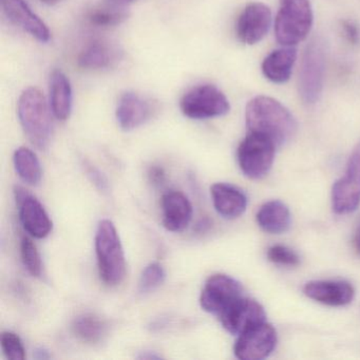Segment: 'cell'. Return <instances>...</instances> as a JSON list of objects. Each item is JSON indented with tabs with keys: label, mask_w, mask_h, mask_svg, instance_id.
<instances>
[{
	"label": "cell",
	"mask_w": 360,
	"mask_h": 360,
	"mask_svg": "<svg viewBox=\"0 0 360 360\" xmlns=\"http://www.w3.org/2000/svg\"><path fill=\"white\" fill-rule=\"evenodd\" d=\"M248 132L266 136L280 147L292 140L298 125L296 119L281 103L267 96L252 98L245 111Z\"/></svg>",
	"instance_id": "cell-1"
},
{
	"label": "cell",
	"mask_w": 360,
	"mask_h": 360,
	"mask_svg": "<svg viewBox=\"0 0 360 360\" xmlns=\"http://www.w3.org/2000/svg\"><path fill=\"white\" fill-rule=\"evenodd\" d=\"M51 106L41 90L27 88L18 100V113L20 125L30 142L41 150L49 147L53 136Z\"/></svg>",
	"instance_id": "cell-2"
},
{
	"label": "cell",
	"mask_w": 360,
	"mask_h": 360,
	"mask_svg": "<svg viewBox=\"0 0 360 360\" xmlns=\"http://www.w3.org/2000/svg\"><path fill=\"white\" fill-rule=\"evenodd\" d=\"M96 254L101 280L119 285L126 275V258L117 227L110 220L101 221L96 233Z\"/></svg>",
	"instance_id": "cell-3"
},
{
	"label": "cell",
	"mask_w": 360,
	"mask_h": 360,
	"mask_svg": "<svg viewBox=\"0 0 360 360\" xmlns=\"http://www.w3.org/2000/svg\"><path fill=\"white\" fill-rule=\"evenodd\" d=\"M313 26L309 0H281L275 22L276 39L285 47L304 41Z\"/></svg>",
	"instance_id": "cell-4"
},
{
	"label": "cell",
	"mask_w": 360,
	"mask_h": 360,
	"mask_svg": "<svg viewBox=\"0 0 360 360\" xmlns=\"http://www.w3.org/2000/svg\"><path fill=\"white\" fill-rule=\"evenodd\" d=\"M275 143L266 136L248 132L238 148L237 157L240 169L252 180L264 178L275 159Z\"/></svg>",
	"instance_id": "cell-5"
},
{
	"label": "cell",
	"mask_w": 360,
	"mask_h": 360,
	"mask_svg": "<svg viewBox=\"0 0 360 360\" xmlns=\"http://www.w3.org/2000/svg\"><path fill=\"white\" fill-rule=\"evenodd\" d=\"M180 108L191 120H207L223 117L231 109L225 94L216 86L204 84L187 91L181 98Z\"/></svg>",
	"instance_id": "cell-6"
},
{
	"label": "cell",
	"mask_w": 360,
	"mask_h": 360,
	"mask_svg": "<svg viewBox=\"0 0 360 360\" xmlns=\"http://www.w3.org/2000/svg\"><path fill=\"white\" fill-rule=\"evenodd\" d=\"M326 72V54L319 39H314L302 56L299 72V94L307 105H313L319 100L323 89Z\"/></svg>",
	"instance_id": "cell-7"
},
{
	"label": "cell",
	"mask_w": 360,
	"mask_h": 360,
	"mask_svg": "<svg viewBox=\"0 0 360 360\" xmlns=\"http://www.w3.org/2000/svg\"><path fill=\"white\" fill-rule=\"evenodd\" d=\"M243 296V288L239 281L231 276L216 274L206 280L200 296V304L204 311L219 317Z\"/></svg>",
	"instance_id": "cell-8"
},
{
	"label": "cell",
	"mask_w": 360,
	"mask_h": 360,
	"mask_svg": "<svg viewBox=\"0 0 360 360\" xmlns=\"http://www.w3.org/2000/svg\"><path fill=\"white\" fill-rule=\"evenodd\" d=\"M360 204V142L352 151L345 176L333 185V210L338 214L353 212Z\"/></svg>",
	"instance_id": "cell-9"
},
{
	"label": "cell",
	"mask_w": 360,
	"mask_h": 360,
	"mask_svg": "<svg viewBox=\"0 0 360 360\" xmlns=\"http://www.w3.org/2000/svg\"><path fill=\"white\" fill-rule=\"evenodd\" d=\"M14 195L18 204V216L25 231L37 239L48 237L53 224L43 204L20 186H15Z\"/></svg>",
	"instance_id": "cell-10"
},
{
	"label": "cell",
	"mask_w": 360,
	"mask_h": 360,
	"mask_svg": "<svg viewBox=\"0 0 360 360\" xmlns=\"http://www.w3.org/2000/svg\"><path fill=\"white\" fill-rule=\"evenodd\" d=\"M277 345V333L266 322L257 324L239 335L233 352L241 360H261L266 358Z\"/></svg>",
	"instance_id": "cell-11"
},
{
	"label": "cell",
	"mask_w": 360,
	"mask_h": 360,
	"mask_svg": "<svg viewBox=\"0 0 360 360\" xmlns=\"http://www.w3.org/2000/svg\"><path fill=\"white\" fill-rule=\"evenodd\" d=\"M157 109V104L151 98L127 91L120 98L115 115L121 129L131 131L148 122Z\"/></svg>",
	"instance_id": "cell-12"
},
{
	"label": "cell",
	"mask_w": 360,
	"mask_h": 360,
	"mask_svg": "<svg viewBox=\"0 0 360 360\" xmlns=\"http://www.w3.org/2000/svg\"><path fill=\"white\" fill-rule=\"evenodd\" d=\"M265 317L264 309L260 303L243 296L223 311L219 319L227 332L239 336L252 326L264 322Z\"/></svg>",
	"instance_id": "cell-13"
},
{
	"label": "cell",
	"mask_w": 360,
	"mask_h": 360,
	"mask_svg": "<svg viewBox=\"0 0 360 360\" xmlns=\"http://www.w3.org/2000/svg\"><path fill=\"white\" fill-rule=\"evenodd\" d=\"M271 25V12L269 7L260 3H252L238 18L236 32L238 39L245 45H255L264 39Z\"/></svg>",
	"instance_id": "cell-14"
},
{
	"label": "cell",
	"mask_w": 360,
	"mask_h": 360,
	"mask_svg": "<svg viewBox=\"0 0 360 360\" xmlns=\"http://www.w3.org/2000/svg\"><path fill=\"white\" fill-rule=\"evenodd\" d=\"M4 13L25 32L29 33L41 43H48L51 33L47 25L32 11L25 0H1Z\"/></svg>",
	"instance_id": "cell-15"
},
{
	"label": "cell",
	"mask_w": 360,
	"mask_h": 360,
	"mask_svg": "<svg viewBox=\"0 0 360 360\" xmlns=\"http://www.w3.org/2000/svg\"><path fill=\"white\" fill-rule=\"evenodd\" d=\"M163 226L168 231L181 233L187 229L193 219V205L188 198L181 191H172L161 200Z\"/></svg>",
	"instance_id": "cell-16"
},
{
	"label": "cell",
	"mask_w": 360,
	"mask_h": 360,
	"mask_svg": "<svg viewBox=\"0 0 360 360\" xmlns=\"http://www.w3.org/2000/svg\"><path fill=\"white\" fill-rule=\"evenodd\" d=\"M303 292L309 298L330 305L343 307L349 304L355 296L353 286L347 281H311L305 284Z\"/></svg>",
	"instance_id": "cell-17"
},
{
	"label": "cell",
	"mask_w": 360,
	"mask_h": 360,
	"mask_svg": "<svg viewBox=\"0 0 360 360\" xmlns=\"http://www.w3.org/2000/svg\"><path fill=\"white\" fill-rule=\"evenodd\" d=\"M123 58V51L111 41L98 39L87 46L77 58V65L86 70L112 68Z\"/></svg>",
	"instance_id": "cell-18"
},
{
	"label": "cell",
	"mask_w": 360,
	"mask_h": 360,
	"mask_svg": "<svg viewBox=\"0 0 360 360\" xmlns=\"http://www.w3.org/2000/svg\"><path fill=\"white\" fill-rule=\"evenodd\" d=\"M212 203L223 218H239L246 210L248 198L233 185L216 183L210 187Z\"/></svg>",
	"instance_id": "cell-19"
},
{
	"label": "cell",
	"mask_w": 360,
	"mask_h": 360,
	"mask_svg": "<svg viewBox=\"0 0 360 360\" xmlns=\"http://www.w3.org/2000/svg\"><path fill=\"white\" fill-rule=\"evenodd\" d=\"M50 106L60 121H67L72 112L73 94L70 81L63 71L54 70L49 81Z\"/></svg>",
	"instance_id": "cell-20"
},
{
	"label": "cell",
	"mask_w": 360,
	"mask_h": 360,
	"mask_svg": "<svg viewBox=\"0 0 360 360\" xmlns=\"http://www.w3.org/2000/svg\"><path fill=\"white\" fill-rule=\"evenodd\" d=\"M296 58L297 51L295 48L286 47L276 50L263 60V75L273 83H285L290 79Z\"/></svg>",
	"instance_id": "cell-21"
},
{
	"label": "cell",
	"mask_w": 360,
	"mask_h": 360,
	"mask_svg": "<svg viewBox=\"0 0 360 360\" xmlns=\"http://www.w3.org/2000/svg\"><path fill=\"white\" fill-rule=\"evenodd\" d=\"M259 226L269 233H285L290 226V212L288 206L280 201H269L263 204L257 214Z\"/></svg>",
	"instance_id": "cell-22"
},
{
	"label": "cell",
	"mask_w": 360,
	"mask_h": 360,
	"mask_svg": "<svg viewBox=\"0 0 360 360\" xmlns=\"http://www.w3.org/2000/svg\"><path fill=\"white\" fill-rule=\"evenodd\" d=\"M108 326L104 320L94 314H83L75 318L72 332L79 340L89 345H96L103 341L107 335Z\"/></svg>",
	"instance_id": "cell-23"
},
{
	"label": "cell",
	"mask_w": 360,
	"mask_h": 360,
	"mask_svg": "<svg viewBox=\"0 0 360 360\" xmlns=\"http://www.w3.org/2000/svg\"><path fill=\"white\" fill-rule=\"evenodd\" d=\"M13 162L18 176L26 184L32 186L39 184L43 176V169L34 151L27 147H20L14 153Z\"/></svg>",
	"instance_id": "cell-24"
},
{
	"label": "cell",
	"mask_w": 360,
	"mask_h": 360,
	"mask_svg": "<svg viewBox=\"0 0 360 360\" xmlns=\"http://www.w3.org/2000/svg\"><path fill=\"white\" fill-rule=\"evenodd\" d=\"M128 16L129 12L127 9H115L101 5L90 13L89 20L94 26L115 27L123 24Z\"/></svg>",
	"instance_id": "cell-25"
},
{
	"label": "cell",
	"mask_w": 360,
	"mask_h": 360,
	"mask_svg": "<svg viewBox=\"0 0 360 360\" xmlns=\"http://www.w3.org/2000/svg\"><path fill=\"white\" fill-rule=\"evenodd\" d=\"M166 273L160 263L153 262L145 267L139 281L138 290L141 295H147L157 290L165 281Z\"/></svg>",
	"instance_id": "cell-26"
},
{
	"label": "cell",
	"mask_w": 360,
	"mask_h": 360,
	"mask_svg": "<svg viewBox=\"0 0 360 360\" xmlns=\"http://www.w3.org/2000/svg\"><path fill=\"white\" fill-rule=\"evenodd\" d=\"M20 256L27 271L34 276L39 277L43 271V264H41V255L34 242L28 237H24L20 242Z\"/></svg>",
	"instance_id": "cell-27"
},
{
	"label": "cell",
	"mask_w": 360,
	"mask_h": 360,
	"mask_svg": "<svg viewBox=\"0 0 360 360\" xmlns=\"http://www.w3.org/2000/svg\"><path fill=\"white\" fill-rule=\"evenodd\" d=\"M1 349L4 355L10 360H24L26 358V349L22 339L13 332H4L1 334Z\"/></svg>",
	"instance_id": "cell-28"
},
{
	"label": "cell",
	"mask_w": 360,
	"mask_h": 360,
	"mask_svg": "<svg viewBox=\"0 0 360 360\" xmlns=\"http://www.w3.org/2000/svg\"><path fill=\"white\" fill-rule=\"evenodd\" d=\"M267 258L275 264L284 266H296L300 262L298 255L283 245H274L267 250Z\"/></svg>",
	"instance_id": "cell-29"
},
{
	"label": "cell",
	"mask_w": 360,
	"mask_h": 360,
	"mask_svg": "<svg viewBox=\"0 0 360 360\" xmlns=\"http://www.w3.org/2000/svg\"><path fill=\"white\" fill-rule=\"evenodd\" d=\"M87 174L89 176V178L91 179L92 182L96 184V186L100 189L103 193H107L109 189L108 181L105 178L104 174L100 172V170L96 169V167H94L92 165H87Z\"/></svg>",
	"instance_id": "cell-30"
},
{
	"label": "cell",
	"mask_w": 360,
	"mask_h": 360,
	"mask_svg": "<svg viewBox=\"0 0 360 360\" xmlns=\"http://www.w3.org/2000/svg\"><path fill=\"white\" fill-rule=\"evenodd\" d=\"M343 30H345V37L347 41L352 44H356L359 39V32H358L357 26L353 24L352 22H343L342 24Z\"/></svg>",
	"instance_id": "cell-31"
},
{
	"label": "cell",
	"mask_w": 360,
	"mask_h": 360,
	"mask_svg": "<svg viewBox=\"0 0 360 360\" xmlns=\"http://www.w3.org/2000/svg\"><path fill=\"white\" fill-rule=\"evenodd\" d=\"M148 176L150 182L155 185H162L165 181V172L163 168L157 167V166H153L149 169Z\"/></svg>",
	"instance_id": "cell-32"
},
{
	"label": "cell",
	"mask_w": 360,
	"mask_h": 360,
	"mask_svg": "<svg viewBox=\"0 0 360 360\" xmlns=\"http://www.w3.org/2000/svg\"><path fill=\"white\" fill-rule=\"evenodd\" d=\"M136 0H102L101 5L115 9H127L130 5L136 3Z\"/></svg>",
	"instance_id": "cell-33"
},
{
	"label": "cell",
	"mask_w": 360,
	"mask_h": 360,
	"mask_svg": "<svg viewBox=\"0 0 360 360\" xmlns=\"http://www.w3.org/2000/svg\"><path fill=\"white\" fill-rule=\"evenodd\" d=\"M354 245H355L356 252L360 256V221L358 223L357 229H356L355 236H354Z\"/></svg>",
	"instance_id": "cell-34"
},
{
	"label": "cell",
	"mask_w": 360,
	"mask_h": 360,
	"mask_svg": "<svg viewBox=\"0 0 360 360\" xmlns=\"http://www.w3.org/2000/svg\"><path fill=\"white\" fill-rule=\"evenodd\" d=\"M41 1L47 6H56L60 3V0H41Z\"/></svg>",
	"instance_id": "cell-35"
}]
</instances>
